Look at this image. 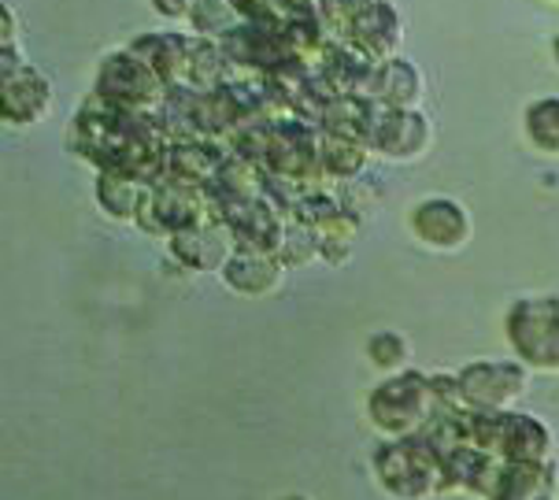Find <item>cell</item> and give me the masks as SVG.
I'll return each mask as SVG.
<instances>
[{
  "label": "cell",
  "instance_id": "6da1fadb",
  "mask_svg": "<svg viewBox=\"0 0 559 500\" xmlns=\"http://www.w3.org/2000/svg\"><path fill=\"white\" fill-rule=\"evenodd\" d=\"M378 483L401 500H419L441 483L444 456L430 438L419 430L412 438H393L390 445L374 452Z\"/></svg>",
  "mask_w": 559,
  "mask_h": 500
},
{
  "label": "cell",
  "instance_id": "7a4b0ae2",
  "mask_svg": "<svg viewBox=\"0 0 559 500\" xmlns=\"http://www.w3.org/2000/svg\"><path fill=\"white\" fill-rule=\"evenodd\" d=\"M515 356L542 371H559V297H523L504 319Z\"/></svg>",
  "mask_w": 559,
  "mask_h": 500
},
{
  "label": "cell",
  "instance_id": "3957f363",
  "mask_svg": "<svg viewBox=\"0 0 559 500\" xmlns=\"http://www.w3.org/2000/svg\"><path fill=\"white\" fill-rule=\"evenodd\" d=\"M367 412H371L378 430L393 433V438H412L423 430L426 415L433 412L430 379H423L419 371H396L367 397Z\"/></svg>",
  "mask_w": 559,
  "mask_h": 500
},
{
  "label": "cell",
  "instance_id": "277c9868",
  "mask_svg": "<svg viewBox=\"0 0 559 500\" xmlns=\"http://www.w3.org/2000/svg\"><path fill=\"white\" fill-rule=\"evenodd\" d=\"M104 100L111 104H122V108L130 111H153L159 104L167 100V86L164 79L153 71V63L145 60V56H138L134 49H119L111 56H104L100 71H97V90Z\"/></svg>",
  "mask_w": 559,
  "mask_h": 500
},
{
  "label": "cell",
  "instance_id": "5b68a950",
  "mask_svg": "<svg viewBox=\"0 0 559 500\" xmlns=\"http://www.w3.org/2000/svg\"><path fill=\"white\" fill-rule=\"evenodd\" d=\"M364 145L378 156L415 159L430 145V122L419 108H393L382 100H367Z\"/></svg>",
  "mask_w": 559,
  "mask_h": 500
},
{
  "label": "cell",
  "instance_id": "8992f818",
  "mask_svg": "<svg viewBox=\"0 0 559 500\" xmlns=\"http://www.w3.org/2000/svg\"><path fill=\"white\" fill-rule=\"evenodd\" d=\"M456 390L463 408L471 412H504L508 401H515L526 390V367L519 360L504 364H471L456 374Z\"/></svg>",
  "mask_w": 559,
  "mask_h": 500
},
{
  "label": "cell",
  "instance_id": "52a82bcc",
  "mask_svg": "<svg viewBox=\"0 0 559 500\" xmlns=\"http://www.w3.org/2000/svg\"><path fill=\"white\" fill-rule=\"evenodd\" d=\"M49 108H52V82L34 63L8 68L0 74V116H4V122L26 127V122L49 116Z\"/></svg>",
  "mask_w": 559,
  "mask_h": 500
},
{
  "label": "cell",
  "instance_id": "ba28073f",
  "mask_svg": "<svg viewBox=\"0 0 559 500\" xmlns=\"http://www.w3.org/2000/svg\"><path fill=\"white\" fill-rule=\"evenodd\" d=\"M412 230L415 238L430 249H441V252H452V249H463L471 238V215L467 207L452 197H426L412 207Z\"/></svg>",
  "mask_w": 559,
  "mask_h": 500
},
{
  "label": "cell",
  "instance_id": "9c48e42d",
  "mask_svg": "<svg viewBox=\"0 0 559 500\" xmlns=\"http://www.w3.org/2000/svg\"><path fill=\"white\" fill-rule=\"evenodd\" d=\"M170 252L197 271H223L230 257L238 252V238H234L230 223L223 219H204L197 226L170 234Z\"/></svg>",
  "mask_w": 559,
  "mask_h": 500
},
{
  "label": "cell",
  "instance_id": "30bf717a",
  "mask_svg": "<svg viewBox=\"0 0 559 500\" xmlns=\"http://www.w3.org/2000/svg\"><path fill=\"white\" fill-rule=\"evenodd\" d=\"M401 41H404V23L396 15V8L385 4V0H371L364 8V15H359L348 49H356L364 60H371L378 68V63H390L401 56Z\"/></svg>",
  "mask_w": 559,
  "mask_h": 500
},
{
  "label": "cell",
  "instance_id": "8fae6325",
  "mask_svg": "<svg viewBox=\"0 0 559 500\" xmlns=\"http://www.w3.org/2000/svg\"><path fill=\"white\" fill-rule=\"evenodd\" d=\"M130 49L138 56H145L153 63V71L164 79V86L170 93L189 90V63H193V37L186 34H170V31H156V34H141L130 41Z\"/></svg>",
  "mask_w": 559,
  "mask_h": 500
},
{
  "label": "cell",
  "instance_id": "7c38bea8",
  "mask_svg": "<svg viewBox=\"0 0 559 500\" xmlns=\"http://www.w3.org/2000/svg\"><path fill=\"white\" fill-rule=\"evenodd\" d=\"M219 45L234 60V68H245V71L271 74L274 68H282V63L289 60L286 41H282V31H274V26H260V23H245L241 31L223 37Z\"/></svg>",
  "mask_w": 559,
  "mask_h": 500
},
{
  "label": "cell",
  "instance_id": "4fadbf2b",
  "mask_svg": "<svg viewBox=\"0 0 559 500\" xmlns=\"http://www.w3.org/2000/svg\"><path fill=\"white\" fill-rule=\"evenodd\" d=\"M282 275H286V263L278 260V252H255V249H238L223 267L226 286L241 297L271 294V289H278Z\"/></svg>",
  "mask_w": 559,
  "mask_h": 500
},
{
  "label": "cell",
  "instance_id": "5bb4252c",
  "mask_svg": "<svg viewBox=\"0 0 559 500\" xmlns=\"http://www.w3.org/2000/svg\"><path fill=\"white\" fill-rule=\"evenodd\" d=\"M423 97V74L412 60L396 56L390 63H378L371 71V86H367V100H382L393 108H415Z\"/></svg>",
  "mask_w": 559,
  "mask_h": 500
},
{
  "label": "cell",
  "instance_id": "9a60e30c",
  "mask_svg": "<svg viewBox=\"0 0 559 500\" xmlns=\"http://www.w3.org/2000/svg\"><path fill=\"white\" fill-rule=\"evenodd\" d=\"M552 497V471L545 464H508L497 475L489 500H548Z\"/></svg>",
  "mask_w": 559,
  "mask_h": 500
},
{
  "label": "cell",
  "instance_id": "2e32d148",
  "mask_svg": "<svg viewBox=\"0 0 559 500\" xmlns=\"http://www.w3.org/2000/svg\"><path fill=\"white\" fill-rule=\"evenodd\" d=\"M153 186L138 182L130 175H119V171H100L97 178V201L111 219H134L138 223V212L145 204V197Z\"/></svg>",
  "mask_w": 559,
  "mask_h": 500
},
{
  "label": "cell",
  "instance_id": "e0dca14e",
  "mask_svg": "<svg viewBox=\"0 0 559 500\" xmlns=\"http://www.w3.org/2000/svg\"><path fill=\"white\" fill-rule=\"evenodd\" d=\"M189 26L207 41H223L234 31L245 26V15L238 0H193V12H189Z\"/></svg>",
  "mask_w": 559,
  "mask_h": 500
},
{
  "label": "cell",
  "instance_id": "ac0fdd59",
  "mask_svg": "<svg viewBox=\"0 0 559 500\" xmlns=\"http://www.w3.org/2000/svg\"><path fill=\"white\" fill-rule=\"evenodd\" d=\"M319 156H322V175L356 178L367 164V145L364 141H353V138L319 134Z\"/></svg>",
  "mask_w": 559,
  "mask_h": 500
},
{
  "label": "cell",
  "instance_id": "d6986e66",
  "mask_svg": "<svg viewBox=\"0 0 559 500\" xmlns=\"http://www.w3.org/2000/svg\"><path fill=\"white\" fill-rule=\"evenodd\" d=\"M526 138L545 156H559V97H542L526 108L523 116Z\"/></svg>",
  "mask_w": 559,
  "mask_h": 500
},
{
  "label": "cell",
  "instance_id": "ffe728a7",
  "mask_svg": "<svg viewBox=\"0 0 559 500\" xmlns=\"http://www.w3.org/2000/svg\"><path fill=\"white\" fill-rule=\"evenodd\" d=\"M367 4L371 0H316V19L337 45H348Z\"/></svg>",
  "mask_w": 559,
  "mask_h": 500
},
{
  "label": "cell",
  "instance_id": "44dd1931",
  "mask_svg": "<svg viewBox=\"0 0 559 500\" xmlns=\"http://www.w3.org/2000/svg\"><path fill=\"white\" fill-rule=\"evenodd\" d=\"M322 252L319 245V230L300 219L286 223V234H282V245H278V260L286 263V267H300V263L316 260Z\"/></svg>",
  "mask_w": 559,
  "mask_h": 500
},
{
  "label": "cell",
  "instance_id": "7402d4cb",
  "mask_svg": "<svg viewBox=\"0 0 559 500\" xmlns=\"http://www.w3.org/2000/svg\"><path fill=\"white\" fill-rule=\"evenodd\" d=\"M367 356L382 367V371H401L407 364V342L401 334H393V330H378V334L367 342Z\"/></svg>",
  "mask_w": 559,
  "mask_h": 500
},
{
  "label": "cell",
  "instance_id": "603a6c76",
  "mask_svg": "<svg viewBox=\"0 0 559 500\" xmlns=\"http://www.w3.org/2000/svg\"><path fill=\"white\" fill-rule=\"evenodd\" d=\"M148 4L156 8V15H164V19H189V12H193V0H148Z\"/></svg>",
  "mask_w": 559,
  "mask_h": 500
},
{
  "label": "cell",
  "instance_id": "cb8c5ba5",
  "mask_svg": "<svg viewBox=\"0 0 559 500\" xmlns=\"http://www.w3.org/2000/svg\"><path fill=\"white\" fill-rule=\"evenodd\" d=\"M0 26H4V34H0V41H4V49L8 45H19V15H15V8H0Z\"/></svg>",
  "mask_w": 559,
  "mask_h": 500
},
{
  "label": "cell",
  "instance_id": "d4e9b609",
  "mask_svg": "<svg viewBox=\"0 0 559 500\" xmlns=\"http://www.w3.org/2000/svg\"><path fill=\"white\" fill-rule=\"evenodd\" d=\"M552 60H556V68H559V34L552 37Z\"/></svg>",
  "mask_w": 559,
  "mask_h": 500
},
{
  "label": "cell",
  "instance_id": "484cf974",
  "mask_svg": "<svg viewBox=\"0 0 559 500\" xmlns=\"http://www.w3.org/2000/svg\"><path fill=\"white\" fill-rule=\"evenodd\" d=\"M286 500H305V497H286Z\"/></svg>",
  "mask_w": 559,
  "mask_h": 500
},
{
  "label": "cell",
  "instance_id": "4316f807",
  "mask_svg": "<svg viewBox=\"0 0 559 500\" xmlns=\"http://www.w3.org/2000/svg\"><path fill=\"white\" fill-rule=\"evenodd\" d=\"M556 4H559V0H556Z\"/></svg>",
  "mask_w": 559,
  "mask_h": 500
}]
</instances>
